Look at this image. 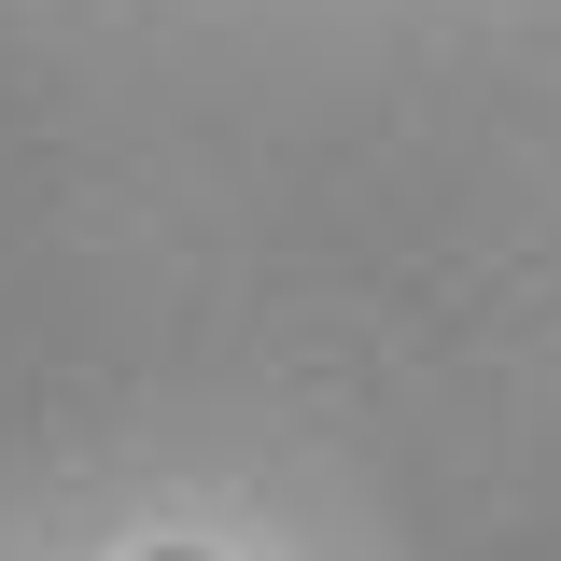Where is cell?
<instances>
[{"label": "cell", "instance_id": "1", "mask_svg": "<svg viewBox=\"0 0 561 561\" xmlns=\"http://www.w3.org/2000/svg\"><path fill=\"white\" fill-rule=\"evenodd\" d=\"M154 561H210V548H154Z\"/></svg>", "mask_w": 561, "mask_h": 561}]
</instances>
